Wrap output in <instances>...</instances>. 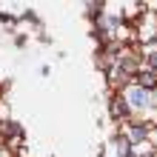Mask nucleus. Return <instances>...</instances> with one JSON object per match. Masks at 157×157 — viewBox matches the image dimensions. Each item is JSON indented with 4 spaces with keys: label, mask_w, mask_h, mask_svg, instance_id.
<instances>
[]
</instances>
